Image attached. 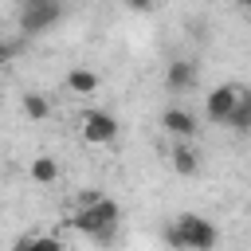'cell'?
Segmentation results:
<instances>
[{"mask_svg": "<svg viewBox=\"0 0 251 251\" xmlns=\"http://www.w3.org/2000/svg\"><path fill=\"white\" fill-rule=\"evenodd\" d=\"M165 239L176 247V251H212L220 243V227L212 220H204L200 212H180L169 227H165Z\"/></svg>", "mask_w": 251, "mask_h": 251, "instance_id": "1", "label": "cell"}, {"mask_svg": "<svg viewBox=\"0 0 251 251\" xmlns=\"http://www.w3.org/2000/svg\"><path fill=\"white\" fill-rule=\"evenodd\" d=\"M118 220H122L118 204H114L110 196H102L98 204L78 208V212L71 216V227H75V231H82V235H86V239H94V243H110V239H114V231H118Z\"/></svg>", "mask_w": 251, "mask_h": 251, "instance_id": "2", "label": "cell"}, {"mask_svg": "<svg viewBox=\"0 0 251 251\" xmlns=\"http://www.w3.org/2000/svg\"><path fill=\"white\" fill-rule=\"evenodd\" d=\"M59 20H63V4H59V0H51V4H24V12H20V31L43 35V31L55 27Z\"/></svg>", "mask_w": 251, "mask_h": 251, "instance_id": "3", "label": "cell"}, {"mask_svg": "<svg viewBox=\"0 0 251 251\" xmlns=\"http://www.w3.org/2000/svg\"><path fill=\"white\" fill-rule=\"evenodd\" d=\"M239 98H243V90H239V86H216V90L208 94V102H204L208 122L227 126V122H231V114H235V106H239Z\"/></svg>", "mask_w": 251, "mask_h": 251, "instance_id": "4", "label": "cell"}, {"mask_svg": "<svg viewBox=\"0 0 251 251\" xmlns=\"http://www.w3.org/2000/svg\"><path fill=\"white\" fill-rule=\"evenodd\" d=\"M118 137V118L106 110H86L82 114V141L90 145H110Z\"/></svg>", "mask_w": 251, "mask_h": 251, "instance_id": "5", "label": "cell"}, {"mask_svg": "<svg viewBox=\"0 0 251 251\" xmlns=\"http://www.w3.org/2000/svg\"><path fill=\"white\" fill-rule=\"evenodd\" d=\"M161 126H165V133H173L176 141H192L196 137V118H192V110H180V106H169L165 114H161Z\"/></svg>", "mask_w": 251, "mask_h": 251, "instance_id": "6", "label": "cell"}, {"mask_svg": "<svg viewBox=\"0 0 251 251\" xmlns=\"http://www.w3.org/2000/svg\"><path fill=\"white\" fill-rule=\"evenodd\" d=\"M165 82H169V90H192L196 86V63L192 59H173L169 71H165Z\"/></svg>", "mask_w": 251, "mask_h": 251, "instance_id": "7", "label": "cell"}, {"mask_svg": "<svg viewBox=\"0 0 251 251\" xmlns=\"http://www.w3.org/2000/svg\"><path fill=\"white\" fill-rule=\"evenodd\" d=\"M67 86H71L75 94H94V90L102 86V78H98L94 71H86V67H71V71H67Z\"/></svg>", "mask_w": 251, "mask_h": 251, "instance_id": "8", "label": "cell"}, {"mask_svg": "<svg viewBox=\"0 0 251 251\" xmlns=\"http://www.w3.org/2000/svg\"><path fill=\"white\" fill-rule=\"evenodd\" d=\"M27 173H31L35 184H55V180H59V161H55V157H31Z\"/></svg>", "mask_w": 251, "mask_h": 251, "instance_id": "9", "label": "cell"}, {"mask_svg": "<svg viewBox=\"0 0 251 251\" xmlns=\"http://www.w3.org/2000/svg\"><path fill=\"white\" fill-rule=\"evenodd\" d=\"M173 169H176L180 176H192V173L200 169V161H196V149H192L188 141H180V145L173 149Z\"/></svg>", "mask_w": 251, "mask_h": 251, "instance_id": "10", "label": "cell"}, {"mask_svg": "<svg viewBox=\"0 0 251 251\" xmlns=\"http://www.w3.org/2000/svg\"><path fill=\"white\" fill-rule=\"evenodd\" d=\"M12 251H67V247H63V239H55V235H24Z\"/></svg>", "mask_w": 251, "mask_h": 251, "instance_id": "11", "label": "cell"}, {"mask_svg": "<svg viewBox=\"0 0 251 251\" xmlns=\"http://www.w3.org/2000/svg\"><path fill=\"white\" fill-rule=\"evenodd\" d=\"M235 133H251V94H243L239 98V106H235V114H231V122H227Z\"/></svg>", "mask_w": 251, "mask_h": 251, "instance_id": "12", "label": "cell"}, {"mask_svg": "<svg viewBox=\"0 0 251 251\" xmlns=\"http://www.w3.org/2000/svg\"><path fill=\"white\" fill-rule=\"evenodd\" d=\"M24 114H27L31 122H43V118L51 114V102H47L43 94H24Z\"/></svg>", "mask_w": 251, "mask_h": 251, "instance_id": "13", "label": "cell"}, {"mask_svg": "<svg viewBox=\"0 0 251 251\" xmlns=\"http://www.w3.org/2000/svg\"><path fill=\"white\" fill-rule=\"evenodd\" d=\"M102 200V192L98 188H86V192H78V208H90V204H98Z\"/></svg>", "mask_w": 251, "mask_h": 251, "instance_id": "14", "label": "cell"}, {"mask_svg": "<svg viewBox=\"0 0 251 251\" xmlns=\"http://www.w3.org/2000/svg\"><path fill=\"white\" fill-rule=\"evenodd\" d=\"M126 4H129L133 12H149V8H153V0H126Z\"/></svg>", "mask_w": 251, "mask_h": 251, "instance_id": "15", "label": "cell"}, {"mask_svg": "<svg viewBox=\"0 0 251 251\" xmlns=\"http://www.w3.org/2000/svg\"><path fill=\"white\" fill-rule=\"evenodd\" d=\"M24 4H51V0H24Z\"/></svg>", "mask_w": 251, "mask_h": 251, "instance_id": "16", "label": "cell"}, {"mask_svg": "<svg viewBox=\"0 0 251 251\" xmlns=\"http://www.w3.org/2000/svg\"><path fill=\"white\" fill-rule=\"evenodd\" d=\"M239 4H243V8H247V12H251V0H239Z\"/></svg>", "mask_w": 251, "mask_h": 251, "instance_id": "17", "label": "cell"}]
</instances>
